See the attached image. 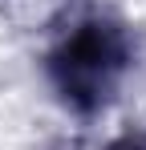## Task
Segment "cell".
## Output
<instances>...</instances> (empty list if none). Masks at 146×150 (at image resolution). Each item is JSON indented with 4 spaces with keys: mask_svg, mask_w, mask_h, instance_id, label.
<instances>
[{
    "mask_svg": "<svg viewBox=\"0 0 146 150\" xmlns=\"http://www.w3.org/2000/svg\"><path fill=\"white\" fill-rule=\"evenodd\" d=\"M130 61H134L130 33L118 21L94 16V21H81L73 33H65L53 45V53L45 57V73L69 110L97 114L114 101L118 81L126 77Z\"/></svg>",
    "mask_w": 146,
    "mask_h": 150,
    "instance_id": "cell-1",
    "label": "cell"
},
{
    "mask_svg": "<svg viewBox=\"0 0 146 150\" xmlns=\"http://www.w3.org/2000/svg\"><path fill=\"white\" fill-rule=\"evenodd\" d=\"M110 150H146V138H118Z\"/></svg>",
    "mask_w": 146,
    "mask_h": 150,
    "instance_id": "cell-2",
    "label": "cell"
}]
</instances>
